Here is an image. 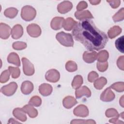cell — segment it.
Instances as JSON below:
<instances>
[{"mask_svg":"<svg viewBox=\"0 0 124 124\" xmlns=\"http://www.w3.org/2000/svg\"><path fill=\"white\" fill-rule=\"evenodd\" d=\"M72 33L76 40L91 51L103 49L108 41L105 33L97 28L90 18L77 22L73 27Z\"/></svg>","mask_w":124,"mask_h":124,"instance_id":"1","label":"cell"},{"mask_svg":"<svg viewBox=\"0 0 124 124\" xmlns=\"http://www.w3.org/2000/svg\"><path fill=\"white\" fill-rule=\"evenodd\" d=\"M56 37L57 40L62 45L66 46H73L74 42L70 34L65 33L62 31L58 33Z\"/></svg>","mask_w":124,"mask_h":124,"instance_id":"2","label":"cell"},{"mask_svg":"<svg viewBox=\"0 0 124 124\" xmlns=\"http://www.w3.org/2000/svg\"><path fill=\"white\" fill-rule=\"evenodd\" d=\"M124 36L118 38L115 41V46L117 49L121 53L124 52Z\"/></svg>","mask_w":124,"mask_h":124,"instance_id":"3","label":"cell"},{"mask_svg":"<svg viewBox=\"0 0 124 124\" xmlns=\"http://www.w3.org/2000/svg\"><path fill=\"white\" fill-rule=\"evenodd\" d=\"M13 12L12 13L11 12H9V11H8L7 10H5V11H4V15L6 17H9V18H14V17H15L16 15V14H17V12L18 10L16 9L15 8H13Z\"/></svg>","mask_w":124,"mask_h":124,"instance_id":"4","label":"cell"},{"mask_svg":"<svg viewBox=\"0 0 124 124\" xmlns=\"http://www.w3.org/2000/svg\"><path fill=\"white\" fill-rule=\"evenodd\" d=\"M80 4H81V6H80V5L77 6V10H80V9L82 10L84 8H86L87 7V4L85 1L80 2Z\"/></svg>","mask_w":124,"mask_h":124,"instance_id":"5","label":"cell"}]
</instances>
